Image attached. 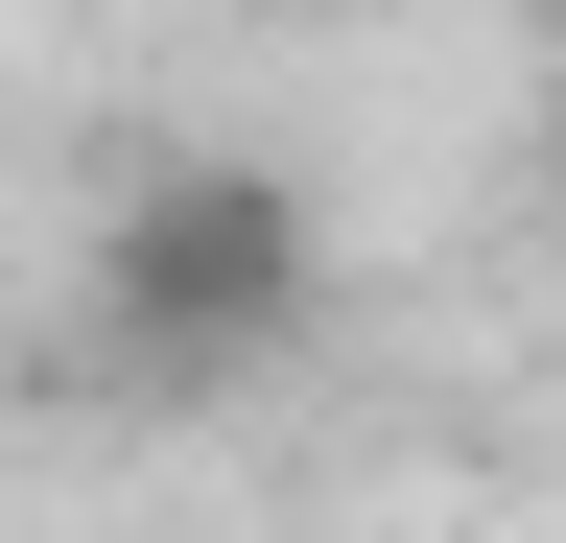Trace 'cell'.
Here are the masks:
<instances>
[{
  "label": "cell",
  "mask_w": 566,
  "mask_h": 543,
  "mask_svg": "<svg viewBox=\"0 0 566 543\" xmlns=\"http://www.w3.org/2000/svg\"><path fill=\"white\" fill-rule=\"evenodd\" d=\"M307 307H331V237L260 143L118 166V213H95V355L118 378H260V355H307Z\"/></svg>",
  "instance_id": "6da1fadb"
},
{
  "label": "cell",
  "mask_w": 566,
  "mask_h": 543,
  "mask_svg": "<svg viewBox=\"0 0 566 543\" xmlns=\"http://www.w3.org/2000/svg\"><path fill=\"white\" fill-rule=\"evenodd\" d=\"M543 189H566V95H543Z\"/></svg>",
  "instance_id": "7a4b0ae2"
},
{
  "label": "cell",
  "mask_w": 566,
  "mask_h": 543,
  "mask_svg": "<svg viewBox=\"0 0 566 543\" xmlns=\"http://www.w3.org/2000/svg\"><path fill=\"white\" fill-rule=\"evenodd\" d=\"M543 24H566V0H543Z\"/></svg>",
  "instance_id": "3957f363"
}]
</instances>
